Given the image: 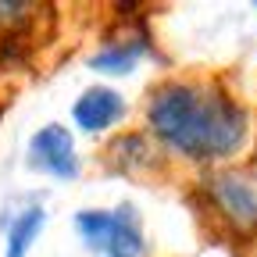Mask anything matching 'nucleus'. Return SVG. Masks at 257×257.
Segmentation results:
<instances>
[{"label": "nucleus", "mask_w": 257, "mask_h": 257, "mask_svg": "<svg viewBox=\"0 0 257 257\" xmlns=\"http://www.w3.org/2000/svg\"><path fill=\"white\" fill-rule=\"evenodd\" d=\"M246 107L214 79H172L147 100L150 136L175 157L211 165L246 143Z\"/></svg>", "instance_id": "1"}, {"label": "nucleus", "mask_w": 257, "mask_h": 257, "mask_svg": "<svg viewBox=\"0 0 257 257\" xmlns=\"http://www.w3.org/2000/svg\"><path fill=\"white\" fill-rule=\"evenodd\" d=\"M200 200L229 236L243 243L257 239V175L236 168L214 172L200 186Z\"/></svg>", "instance_id": "2"}, {"label": "nucleus", "mask_w": 257, "mask_h": 257, "mask_svg": "<svg viewBox=\"0 0 257 257\" xmlns=\"http://www.w3.org/2000/svg\"><path fill=\"white\" fill-rule=\"evenodd\" d=\"M72 225L79 239L96 253V257H143L147 253V236H143V221L133 204H118V207H86L72 214Z\"/></svg>", "instance_id": "3"}, {"label": "nucleus", "mask_w": 257, "mask_h": 257, "mask_svg": "<svg viewBox=\"0 0 257 257\" xmlns=\"http://www.w3.org/2000/svg\"><path fill=\"white\" fill-rule=\"evenodd\" d=\"M29 168L40 172L47 179H57V182H72L79 175V154H75V140L64 125L50 121L43 128H36L29 140Z\"/></svg>", "instance_id": "4"}, {"label": "nucleus", "mask_w": 257, "mask_h": 257, "mask_svg": "<svg viewBox=\"0 0 257 257\" xmlns=\"http://www.w3.org/2000/svg\"><path fill=\"white\" fill-rule=\"evenodd\" d=\"M121 118H125V96L118 89H111V86H89L72 104V121L86 136L107 133V128H114Z\"/></svg>", "instance_id": "5"}, {"label": "nucleus", "mask_w": 257, "mask_h": 257, "mask_svg": "<svg viewBox=\"0 0 257 257\" xmlns=\"http://www.w3.org/2000/svg\"><path fill=\"white\" fill-rule=\"evenodd\" d=\"M143 50H147V40H140V36L111 40V43H104L100 50L89 57V68L93 72H104V75H128V72H133V64H136V57H143Z\"/></svg>", "instance_id": "6"}, {"label": "nucleus", "mask_w": 257, "mask_h": 257, "mask_svg": "<svg viewBox=\"0 0 257 257\" xmlns=\"http://www.w3.org/2000/svg\"><path fill=\"white\" fill-rule=\"evenodd\" d=\"M43 225H47V211L40 204H32L25 211L15 214V221L8 225V239H4V257H25L32 250V243L40 239L43 232Z\"/></svg>", "instance_id": "7"}]
</instances>
